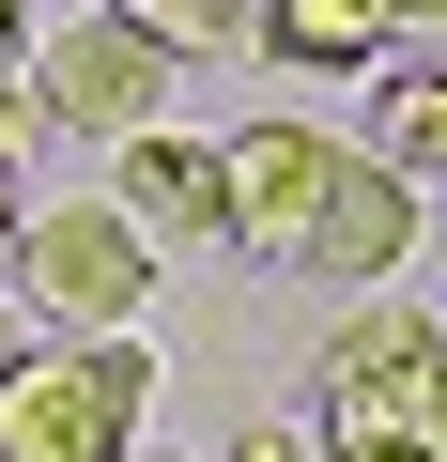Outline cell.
<instances>
[{
	"instance_id": "cell-13",
	"label": "cell",
	"mask_w": 447,
	"mask_h": 462,
	"mask_svg": "<svg viewBox=\"0 0 447 462\" xmlns=\"http://www.w3.org/2000/svg\"><path fill=\"white\" fill-rule=\"evenodd\" d=\"M232 462H324V447H309V431H278V416H263V431H232Z\"/></svg>"
},
{
	"instance_id": "cell-10",
	"label": "cell",
	"mask_w": 447,
	"mask_h": 462,
	"mask_svg": "<svg viewBox=\"0 0 447 462\" xmlns=\"http://www.w3.org/2000/svg\"><path fill=\"white\" fill-rule=\"evenodd\" d=\"M355 431H386V447H416V462H447V339H432V355H416V370H401V385H386V401H370ZM355 431H324V447H355Z\"/></svg>"
},
{
	"instance_id": "cell-3",
	"label": "cell",
	"mask_w": 447,
	"mask_h": 462,
	"mask_svg": "<svg viewBox=\"0 0 447 462\" xmlns=\"http://www.w3.org/2000/svg\"><path fill=\"white\" fill-rule=\"evenodd\" d=\"M16 278H32V309H47L62 339H139V309H154L170 247H139L108 200H62V216L32 200V231H16Z\"/></svg>"
},
{
	"instance_id": "cell-5",
	"label": "cell",
	"mask_w": 447,
	"mask_h": 462,
	"mask_svg": "<svg viewBox=\"0 0 447 462\" xmlns=\"http://www.w3.org/2000/svg\"><path fill=\"white\" fill-rule=\"evenodd\" d=\"M401 263H416V185H401L386 154H340V170H324V200H309V231H293V278L386 293Z\"/></svg>"
},
{
	"instance_id": "cell-14",
	"label": "cell",
	"mask_w": 447,
	"mask_h": 462,
	"mask_svg": "<svg viewBox=\"0 0 447 462\" xmlns=\"http://www.w3.org/2000/svg\"><path fill=\"white\" fill-rule=\"evenodd\" d=\"M16 62H32V0H0V93H16Z\"/></svg>"
},
{
	"instance_id": "cell-12",
	"label": "cell",
	"mask_w": 447,
	"mask_h": 462,
	"mask_svg": "<svg viewBox=\"0 0 447 462\" xmlns=\"http://www.w3.org/2000/svg\"><path fill=\"white\" fill-rule=\"evenodd\" d=\"M16 231H32V185H16V139H0V278H16Z\"/></svg>"
},
{
	"instance_id": "cell-9",
	"label": "cell",
	"mask_w": 447,
	"mask_h": 462,
	"mask_svg": "<svg viewBox=\"0 0 447 462\" xmlns=\"http://www.w3.org/2000/svg\"><path fill=\"white\" fill-rule=\"evenodd\" d=\"M370 154H386L401 185H447V62H386V93H370Z\"/></svg>"
},
{
	"instance_id": "cell-11",
	"label": "cell",
	"mask_w": 447,
	"mask_h": 462,
	"mask_svg": "<svg viewBox=\"0 0 447 462\" xmlns=\"http://www.w3.org/2000/svg\"><path fill=\"white\" fill-rule=\"evenodd\" d=\"M108 16H139L170 62H216V47H247V0H108Z\"/></svg>"
},
{
	"instance_id": "cell-18",
	"label": "cell",
	"mask_w": 447,
	"mask_h": 462,
	"mask_svg": "<svg viewBox=\"0 0 447 462\" xmlns=\"http://www.w3.org/2000/svg\"><path fill=\"white\" fill-rule=\"evenodd\" d=\"M124 462H154V447H124Z\"/></svg>"
},
{
	"instance_id": "cell-7",
	"label": "cell",
	"mask_w": 447,
	"mask_h": 462,
	"mask_svg": "<svg viewBox=\"0 0 447 462\" xmlns=\"http://www.w3.org/2000/svg\"><path fill=\"white\" fill-rule=\"evenodd\" d=\"M432 339H447V324H432V309H401V293L340 309V339H324V431H355V416H370V401H386V385H401Z\"/></svg>"
},
{
	"instance_id": "cell-17",
	"label": "cell",
	"mask_w": 447,
	"mask_h": 462,
	"mask_svg": "<svg viewBox=\"0 0 447 462\" xmlns=\"http://www.w3.org/2000/svg\"><path fill=\"white\" fill-rule=\"evenodd\" d=\"M16 370H32V324H16V309H0V385H16Z\"/></svg>"
},
{
	"instance_id": "cell-2",
	"label": "cell",
	"mask_w": 447,
	"mask_h": 462,
	"mask_svg": "<svg viewBox=\"0 0 447 462\" xmlns=\"http://www.w3.org/2000/svg\"><path fill=\"white\" fill-rule=\"evenodd\" d=\"M16 93H32V124H62V139H139V124H170V47H154L139 16H108V0H78V16L16 62Z\"/></svg>"
},
{
	"instance_id": "cell-15",
	"label": "cell",
	"mask_w": 447,
	"mask_h": 462,
	"mask_svg": "<svg viewBox=\"0 0 447 462\" xmlns=\"http://www.w3.org/2000/svg\"><path fill=\"white\" fill-rule=\"evenodd\" d=\"M370 16H386V32H447V0H370Z\"/></svg>"
},
{
	"instance_id": "cell-8",
	"label": "cell",
	"mask_w": 447,
	"mask_h": 462,
	"mask_svg": "<svg viewBox=\"0 0 447 462\" xmlns=\"http://www.w3.org/2000/svg\"><path fill=\"white\" fill-rule=\"evenodd\" d=\"M247 47L278 78H370L386 62V16H370V0H247Z\"/></svg>"
},
{
	"instance_id": "cell-1",
	"label": "cell",
	"mask_w": 447,
	"mask_h": 462,
	"mask_svg": "<svg viewBox=\"0 0 447 462\" xmlns=\"http://www.w3.org/2000/svg\"><path fill=\"white\" fill-rule=\"evenodd\" d=\"M154 416V355L139 339H62L0 385V462H124Z\"/></svg>"
},
{
	"instance_id": "cell-6",
	"label": "cell",
	"mask_w": 447,
	"mask_h": 462,
	"mask_svg": "<svg viewBox=\"0 0 447 462\" xmlns=\"http://www.w3.org/2000/svg\"><path fill=\"white\" fill-rule=\"evenodd\" d=\"M324 170H340L324 124H232V139H216V185H232V247H247V263H293Z\"/></svg>"
},
{
	"instance_id": "cell-16",
	"label": "cell",
	"mask_w": 447,
	"mask_h": 462,
	"mask_svg": "<svg viewBox=\"0 0 447 462\" xmlns=\"http://www.w3.org/2000/svg\"><path fill=\"white\" fill-rule=\"evenodd\" d=\"M309 447H324V431H309ZM324 462H416V447H386V431H355V447H324Z\"/></svg>"
},
{
	"instance_id": "cell-4",
	"label": "cell",
	"mask_w": 447,
	"mask_h": 462,
	"mask_svg": "<svg viewBox=\"0 0 447 462\" xmlns=\"http://www.w3.org/2000/svg\"><path fill=\"white\" fill-rule=\"evenodd\" d=\"M108 216L139 231V247H232L216 139H200V124H139V139H108Z\"/></svg>"
}]
</instances>
